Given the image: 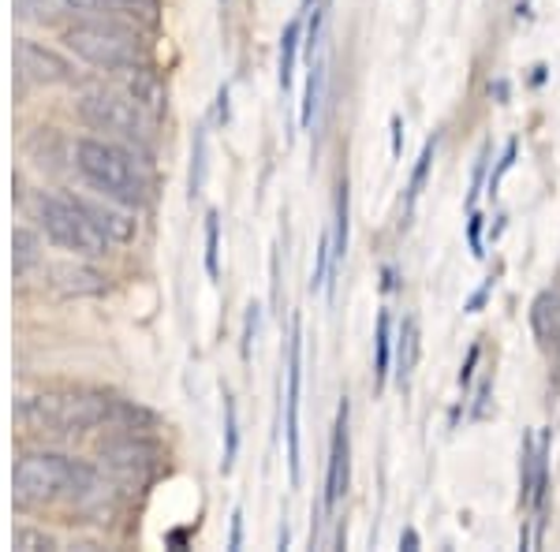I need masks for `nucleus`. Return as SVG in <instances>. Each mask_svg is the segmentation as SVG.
Wrapping results in <instances>:
<instances>
[{
	"mask_svg": "<svg viewBox=\"0 0 560 552\" xmlns=\"http://www.w3.org/2000/svg\"><path fill=\"white\" fill-rule=\"evenodd\" d=\"M23 425L38 433H86V430H142L153 425V414L142 411L128 400H116V396L102 392H75V388H60V392H38L26 396L15 407Z\"/></svg>",
	"mask_w": 560,
	"mask_h": 552,
	"instance_id": "nucleus-1",
	"label": "nucleus"
},
{
	"mask_svg": "<svg viewBox=\"0 0 560 552\" xmlns=\"http://www.w3.org/2000/svg\"><path fill=\"white\" fill-rule=\"evenodd\" d=\"M71 161H75L79 176H83L94 191H102L108 202L128 205V210H139V205L150 202L147 168H142L139 153H131L128 146H120V142L79 139L75 150H71Z\"/></svg>",
	"mask_w": 560,
	"mask_h": 552,
	"instance_id": "nucleus-2",
	"label": "nucleus"
},
{
	"mask_svg": "<svg viewBox=\"0 0 560 552\" xmlns=\"http://www.w3.org/2000/svg\"><path fill=\"white\" fill-rule=\"evenodd\" d=\"M15 501L20 504H68L97 489V470L60 451H26L15 463Z\"/></svg>",
	"mask_w": 560,
	"mask_h": 552,
	"instance_id": "nucleus-3",
	"label": "nucleus"
},
{
	"mask_svg": "<svg viewBox=\"0 0 560 552\" xmlns=\"http://www.w3.org/2000/svg\"><path fill=\"white\" fill-rule=\"evenodd\" d=\"M31 216L38 221L45 239L57 243L60 250L75 258H102L116 247L113 239L102 232V224L94 221L86 198H68V195H34Z\"/></svg>",
	"mask_w": 560,
	"mask_h": 552,
	"instance_id": "nucleus-4",
	"label": "nucleus"
},
{
	"mask_svg": "<svg viewBox=\"0 0 560 552\" xmlns=\"http://www.w3.org/2000/svg\"><path fill=\"white\" fill-rule=\"evenodd\" d=\"M65 45L75 52L79 60L105 71H128L142 64V45L131 31H124L116 20H97V23H75L65 34Z\"/></svg>",
	"mask_w": 560,
	"mask_h": 552,
	"instance_id": "nucleus-5",
	"label": "nucleus"
},
{
	"mask_svg": "<svg viewBox=\"0 0 560 552\" xmlns=\"http://www.w3.org/2000/svg\"><path fill=\"white\" fill-rule=\"evenodd\" d=\"M79 116L94 131L113 134V139L147 146L150 142V113L135 102L131 94H116V90H90L79 102Z\"/></svg>",
	"mask_w": 560,
	"mask_h": 552,
	"instance_id": "nucleus-6",
	"label": "nucleus"
},
{
	"mask_svg": "<svg viewBox=\"0 0 560 552\" xmlns=\"http://www.w3.org/2000/svg\"><path fill=\"white\" fill-rule=\"evenodd\" d=\"M300 392H303V321L292 318V340H288V419H284V437H288V478L292 485L303 482L300 467Z\"/></svg>",
	"mask_w": 560,
	"mask_h": 552,
	"instance_id": "nucleus-7",
	"label": "nucleus"
},
{
	"mask_svg": "<svg viewBox=\"0 0 560 552\" xmlns=\"http://www.w3.org/2000/svg\"><path fill=\"white\" fill-rule=\"evenodd\" d=\"M102 459L116 478H124V482H147V478L158 474V467H161V448L147 437L128 433V437L108 441L102 448Z\"/></svg>",
	"mask_w": 560,
	"mask_h": 552,
	"instance_id": "nucleus-8",
	"label": "nucleus"
},
{
	"mask_svg": "<svg viewBox=\"0 0 560 552\" xmlns=\"http://www.w3.org/2000/svg\"><path fill=\"white\" fill-rule=\"evenodd\" d=\"M15 68H20V79L38 86H60L75 79V64L60 52L45 49L38 42H15Z\"/></svg>",
	"mask_w": 560,
	"mask_h": 552,
	"instance_id": "nucleus-9",
	"label": "nucleus"
},
{
	"mask_svg": "<svg viewBox=\"0 0 560 552\" xmlns=\"http://www.w3.org/2000/svg\"><path fill=\"white\" fill-rule=\"evenodd\" d=\"M348 456H351V448H348V400L340 403V411H337V425H332V448H329V474H325V512H332L340 504V496L348 493Z\"/></svg>",
	"mask_w": 560,
	"mask_h": 552,
	"instance_id": "nucleus-10",
	"label": "nucleus"
},
{
	"mask_svg": "<svg viewBox=\"0 0 560 552\" xmlns=\"http://www.w3.org/2000/svg\"><path fill=\"white\" fill-rule=\"evenodd\" d=\"M71 12L102 15V20H124L135 26H153L161 15L158 0H65Z\"/></svg>",
	"mask_w": 560,
	"mask_h": 552,
	"instance_id": "nucleus-11",
	"label": "nucleus"
},
{
	"mask_svg": "<svg viewBox=\"0 0 560 552\" xmlns=\"http://www.w3.org/2000/svg\"><path fill=\"white\" fill-rule=\"evenodd\" d=\"M530 329L541 348L560 340V295L557 292H541L535 303H530Z\"/></svg>",
	"mask_w": 560,
	"mask_h": 552,
	"instance_id": "nucleus-12",
	"label": "nucleus"
},
{
	"mask_svg": "<svg viewBox=\"0 0 560 552\" xmlns=\"http://www.w3.org/2000/svg\"><path fill=\"white\" fill-rule=\"evenodd\" d=\"M124 75H128V94L135 97V102L147 108L150 116H153V113H161V105H165V90H161L158 79H153L142 64L128 68Z\"/></svg>",
	"mask_w": 560,
	"mask_h": 552,
	"instance_id": "nucleus-13",
	"label": "nucleus"
},
{
	"mask_svg": "<svg viewBox=\"0 0 560 552\" xmlns=\"http://www.w3.org/2000/svg\"><path fill=\"white\" fill-rule=\"evenodd\" d=\"M415 362H419V325H415V318H404L400 337H396V381L404 388L415 374Z\"/></svg>",
	"mask_w": 560,
	"mask_h": 552,
	"instance_id": "nucleus-14",
	"label": "nucleus"
},
{
	"mask_svg": "<svg viewBox=\"0 0 560 552\" xmlns=\"http://www.w3.org/2000/svg\"><path fill=\"white\" fill-rule=\"evenodd\" d=\"M300 38H303V20H292L284 26V38H280V90H292L295 83V60H300Z\"/></svg>",
	"mask_w": 560,
	"mask_h": 552,
	"instance_id": "nucleus-15",
	"label": "nucleus"
},
{
	"mask_svg": "<svg viewBox=\"0 0 560 552\" xmlns=\"http://www.w3.org/2000/svg\"><path fill=\"white\" fill-rule=\"evenodd\" d=\"M538 456H541V441L538 437H523V448H520V501L530 504L535 501V485H538Z\"/></svg>",
	"mask_w": 560,
	"mask_h": 552,
	"instance_id": "nucleus-16",
	"label": "nucleus"
},
{
	"mask_svg": "<svg viewBox=\"0 0 560 552\" xmlns=\"http://www.w3.org/2000/svg\"><path fill=\"white\" fill-rule=\"evenodd\" d=\"M322 86H325V52L318 49L311 57V79H306V97H303V128H314V116L322 105Z\"/></svg>",
	"mask_w": 560,
	"mask_h": 552,
	"instance_id": "nucleus-17",
	"label": "nucleus"
},
{
	"mask_svg": "<svg viewBox=\"0 0 560 552\" xmlns=\"http://www.w3.org/2000/svg\"><path fill=\"white\" fill-rule=\"evenodd\" d=\"M393 318L388 310L377 314V329H374V385L382 388L388 377V355H393Z\"/></svg>",
	"mask_w": 560,
	"mask_h": 552,
	"instance_id": "nucleus-18",
	"label": "nucleus"
},
{
	"mask_svg": "<svg viewBox=\"0 0 560 552\" xmlns=\"http://www.w3.org/2000/svg\"><path fill=\"white\" fill-rule=\"evenodd\" d=\"M12 247H15V258H12L15 277H26V273H31V269L42 261L38 235H34L31 228H15V235H12Z\"/></svg>",
	"mask_w": 560,
	"mask_h": 552,
	"instance_id": "nucleus-19",
	"label": "nucleus"
},
{
	"mask_svg": "<svg viewBox=\"0 0 560 552\" xmlns=\"http://www.w3.org/2000/svg\"><path fill=\"white\" fill-rule=\"evenodd\" d=\"M240 451V414H236V396L224 388V470H232Z\"/></svg>",
	"mask_w": 560,
	"mask_h": 552,
	"instance_id": "nucleus-20",
	"label": "nucleus"
},
{
	"mask_svg": "<svg viewBox=\"0 0 560 552\" xmlns=\"http://www.w3.org/2000/svg\"><path fill=\"white\" fill-rule=\"evenodd\" d=\"M433 153H438V142H427L419 153V161H415V172H411V184H408V213L415 210V202H419L422 187H427V176H430V165H433Z\"/></svg>",
	"mask_w": 560,
	"mask_h": 552,
	"instance_id": "nucleus-21",
	"label": "nucleus"
},
{
	"mask_svg": "<svg viewBox=\"0 0 560 552\" xmlns=\"http://www.w3.org/2000/svg\"><path fill=\"white\" fill-rule=\"evenodd\" d=\"M60 4H65V0H15L20 15H23V20H31V23H52L60 15Z\"/></svg>",
	"mask_w": 560,
	"mask_h": 552,
	"instance_id": "nucleus-22",
	"label": "nucleus"
},
{
	"mask_svg": "<svg viewBox=\"0 0 560 552\" xmlns=\"http://www.w3.org/2000/svg\"><path fill=\"white\" fill-rule=\"evenodd\" d=\"M221 216L217 213H206V273L217 277L221 266H217V255H221Z\"/></svg>",
	"mask_w": 560,
	"mask_h": 552,
	"instance_id": "nucleus-23",
	"label": "nucleus"
},
{
	"mask_svg": "<svg viewBox=\"0 0 560 552\" xmlns=\"http://www.w3.org/2000/svg\"><path fill=\"white\" fill-rule=\"evenodd\" d=\"M15 549H26V552H38V549H57L60 541L52 538V533H45V530H31V527H20L15 530Z\"/></svg>",
	"mask_w": 560,
	"mask_h": 552,
	"instance_id": "nucleus-24",
	"label": "nucleus"
},
{
	"mask_svg": "<svg viewBox=\"0 0 560 552\" xmlns=\"http://www.w3.org/2000/svg\"><path fill=\"white\" fill-rule=\"evenodd\" d=\"M516 153H520V142L512 139L509 146H504L501 161H497V168L490 172V179H486V191H490V195H497V187H501V179L509 176V172H512V165H516Z\"/></svg>",
	"mask_w": 560,
	"mask_h": 552,
	"instance_id": "nucleus-25",
	"label": "nucleus"
},
{
	"mask_svg": "<svg viewBox=\"0 0 560 552\" xmlns=\"http://www.w3.org/2000/svg\"><path fill=\"white\" fill-rule=\"evenodd\" d=\"M57 277L60 280H65V287H68V292H97V287L94 284H83V280H94L97 273H83V269H57Z\"/></svg>",
	"mask_w": 560,
	"mask_h": 552,
	"instance_id": "nucleus-26",
	"label": "nucleus"
},
{
	"mask_svg": "<svg viewBox=\"0 0 560 552\" xmlns=\"http://www.w3.org/2000/svg\"><path fill=\"white\" fill-rule=\"evenodd\" d=\"M486 161H490V146H482L475 161V176H471V191H467V210H475L478 202V191H482V179H486Z\"/></svg>",
	"mask_w": 560,
	"mask_h": 552,
	"instance_id": "nucleus-27",
	"label": "nucleus"
},
{
	"mask_svg": "<svg viewBox=\"0 0 560 552\" xmlns=\"http://www.w3.org/2000/svg\"><path fill=\"white\" fill-rule=\"evenodd\" d=\"M202 179H206V134H198V142H195V168H191V195L202 191Z\"/></svg>",
	"mask_w": 560,
	"mask_h": 552,
	"instance_id": "nucleus-28",
	"label": "nucleus"
},
{
	"mask_svg": "<svg viewBox=\"0 0 560 552\" xmlns=\"http://www.w3.org/2000/svg\"><path fill=\"white\" fill-rule=\"evenodd\" d=\"M482 221H486V216L471 210V224H467V243H471V255L475 258L486 255V250H482Z\"/></svg>",
	"mask_w": 560,
	"mask_h": 552,
	"instance_id": "nucleus-29",
	"label": "nucleus"
},
{
	"mask_svg": "<svg viewBox=\"0 0 560 552\" xmlns=\"http://www.w3.org/2000/svg\"><path fill=\"white\" fill-rule=\"evenodd\" d=\"M478 359H482V348H478V343H471V351H467L464 366H459V388H467V385H471V377H475V366H478Z\"/></svg>",
	"mask_w": 560,
	"mask_h": 552,
	"instance_id": "nucleus-30",
	"label": "nucleus"
},
{
	"mask_svg": "<svg viewBox=\"0 0 560 552\" xmlns=\"http://www.w3.org/2000/svg\"><path fill=\"white\" fill-rule=\"evenodd\" d=\"M255 332H258V306H250L247 329H243V359H250V340H255Z\"/></svg>",
	"mask_w": 560,
	"mask_h": 552,
	"instance_id": "nucleus-31",
	"label": "nucleus"
},
{
	"mask_svg": "<svg viewBox=\"0 0 560 552\" xmlns=\"http://www.w3.org/2000/svg\"><path fill=\"white\" fill-rule=\"evenodd\" d=\"M493 284H497V280L490 277V280H486V284H482V287H478V292L471 295V303H467V314H478V310H482V303H486V298H490Z\"/></svg>",
	"mask_w": 560,
	"mask_h": 552,
	"instance_id": "nucleus-32",
	"label": "nucleus"
},
{
	"mask_svg": "<svg viewBox=\"0 0 560 552\" xmlns=\"http://www.w3.org/2000/svg\"><path fill=\"white\" fill-rule=\"evenodd\" d=\"M240 541H243V512L236 508V512H232V541H229V549H240Z\"/></svg>",
	"mask_w": 560,
	"mask_h": 552,
	"instance_id": "nucleus-33",
	"label": "nucleus"
},
{
	"mask_svg": "<svg viewBox=\"0 0 560 552\" xmlns=\"http://www.w3.org/2000/svg\"><path fill=\"white\" fill-rule=\"evenodd\" d=\"M400 549H408V552H415V549H419V530H415V527L400 530Z\"/></svg>",
	"mask_w": 560,
	"mask_h": 552,
	"instance_id": "nucleus-34",
	"label": "nucleus"
},
{
	"mask_svg": "<svg viewBox=\"0 0 560 552\" xmlns=\"http://www.w3.org/2000/svg\"><path fill=\"white\" fill-rule=\"evenodd\" d=\"M393 157H400V116H393Z\"/></svg>",
	"mask_w": 560,
	"mask_h": 552,
	"instance_id": "nucleus-35",
	"label": "nucleus"
}]
</instances>
